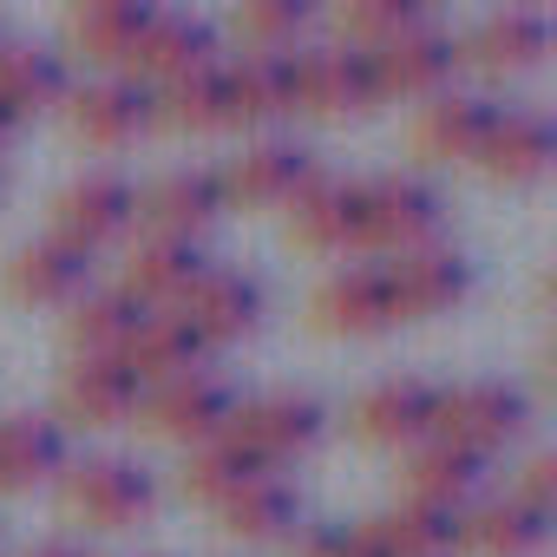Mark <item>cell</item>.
<instances>
[{"label": "cell", "mask_w": 557, "mask_h": 557, "mask_svg": "<svg viewBox=\"0 0 557 557\" xmlns=\"http://www.w3.org/2000/svg\"><path fill=\"white\" fill-rule=\"evenodd\" d=\"M60 498L79 524H99V531H132L158 511V479L151 466L125 459V453H99V459H79L60 472Z\"/></svg>", "instance_id": "obj_1"}, {"label": "cell", "mask_w": 557, "mask_h": 557, "mask_svg": "<svg viewBox=\"0 0 557 557\" xmlns=\"http://www.w3.org/2000/svg\"><path fill=\"white\" fill-rule=\"evenodd\" d=\"M322 433H329V407L315 394H302V387H275V394L236 400V413H230V440L243 453H256L269 472L302 459V453H315Z\"/></svg>", "instance_id": "obj_2"}, {"label": "cell", "mask_w": 557, "mask_h": 557, "mask_svg": "<svg viewBox=\"0 0 557 557\" xmlns=\"http://www.w3.org/2000/svg\"><path fill=\"white\" fill-rule=\"evenodd\" d=\"M531 426V400L511 381H466V387H440V413H433V440L466 446L479 459H492L498 446H511Z\"/></svg>", "instance_id": "obj_3"}, {"label": "cell", "mask_w": 557, "mask_h": 557, "mask_svg": "<svg viewBox=\"0 0 557 557\" xmlns=\"http://www.w3.org/2000/svg\"><path fill=\"white\" fill-rule=\"evenodd\" d=\"M132 223H138V184H132L125 171H112V164L79 171V177L53 197V236H66V243L86 249V256H99L106 243L132 236Z\"/></svg>", "instance_id": "obj_4"}, {"label": "cell", "mask_w": 557, "mask_h": 557, "mask_svg": "<svg viewBox=\"0 0 557 557\" xmlns=\"http://www.w3.org/2000/svg\"><path fill=\"white\" fill-rule=\"evenodd\" d=\"M230 413H236V387L223 374L197 368L164 387H145L138 426H151L158 440H177V446H210L216 433H230Z\"/></svg>", "instance_id": "obj_5"}, {"label": "cell", "mask_w": 557, "mask_h": 557, "mask_svg": "<svg viewBox=\"0 0 557 557\" xmlns=\"http://www.w3.org/2000/svg\"><path fill=\"white\" fill-rule=\"evenodd\" d=\"M309 315H315L322 335H342V342L387 335V329L400 322L387 262H342V269H329L322 289H315V302H309Z\"/></svg>", "instance_id": "obj_6"}, {"label": "cell", "mask_w": 557, "mask_h": 557, "mask_svg": "<svg viewBox=\"0 0 557 557\" xmlns=\"http://www.w3.org/2000/svg\"><path fill=\"white\" fill-rule=\"evenodd\" d=\"M296 106L315 119H361L381 106V79H374V53L335 40V47H309L296 53Z\"/></svg>", "instance_id": "obj_7"}, {"label": "cell", "mask_w": 557, "mask_h": 557, "mask_svg": "<svg viewBox=\"0 0 557 557\" xmlns=\"http://www.w3.org/2000/svg\"><path fill=\"white\" fill-rule=\"evenodd\" d=\"M440 230H446V197L426 177H413V171L368 177V249L413 256V249L440 243Z\"/></svg>", "instance_id": "obj_8"}, {"label": "cell", "mask_w": 557, "mask_h": 557, "mask_svg": "<svg viewBox=\"0 0 557 557\" xmlns=\"http://www.w3.org/2000/svg\"><path fill=\"white\" fill-rule=\"evenodd\" d=\"M315 171H322V158H315L309 145H296V138H262V145L236 151L230 171H216V177H223V197H230V203L289 210V203L315 184Z\"/></svg>", "instance_id": "obj_9"}, {"label": "cell", "mask_w": 557, "mask_h": 557, "mask_svg": "<svg viewBox=\"0 0 557 557\" xmlns=\"http://www.w3.org/2000/svg\"><path fill=\"white\" fill-rule=\"evenodd\" d=\"M296 243L322 256H361L368 249V177H335L315 171V184L289 203Z\"/></svg>", "instance_id": "obj_10"}, {"label": "cell", "mask_w": 557, "mask_h": 557, "mask_svg": "<svg viewBox=\"0 0 557 557\" xmlns=\"http://www.w3.org/2000/svg\"><path fill=\"white\" fill-rule=\"evenodd\" d=\"M145 407V381L125 368V355H73L60 374V426H125Z\"/></svg>", "instance_id": "obj_11"}, {"label": "cell", "mask_w": 557, "mask_h": 557, "mask_svg": "<svg viewBox=\"0 0 557 557\" xmlns=\"http://www.w3.org/2000/svg\"><path fill=\"white\" fill-rule=\"evenodd\" d=\"M66 99H73V132L86 145H99V151H125L158 125L151 86L138 73H106V79H92V86H79Z\"/></svg>", "instance_id": "obj_12"}, {"label": "cell", "mask_w": 557, "mask_h": 557, "mask_svg": "<svg viewBox=\"0 0 557 557\" xmlns=\"http://www.w3.org/2000/svg\"><path fill=\"white\" fill-rule=\"evenodd\" d=\"M223 210H230L223 177L203 171V164H177V171H164V177H151V184L138 190V223H145V236H184V243H197Z\"/></svg>", "instance_id": "obj_13"}, {"label": "cell", "mask_w": 557, "mask_h": 557, "mask_svg": "<svg viewBox=\"0 0 557 557\" xmlns=\"http://www.w3.org/2000/svg\"><path fill=\"white\" fill-rule=\"evenodd\" d=\"M433 413H440V387L420 381V374H387L374 381L361 400H355V433L368 446H394V453H413L420 440H433Z\"/></svg>", "instance_id": "obj_14"}, {"label": "cell", "mask_w": 557, "mask_h": 557, "mask_svg": "<svg viewBox=\"0 0 557 557\" xmlns=\"http://www.w3.org/2000/svg\"><path fill=\"white\" fill-rule=\"evenodd\" d=\"M459 34L420 21L413 34H400L394 47L374 53V79H381V99H440L453 92V73H459Z\"/></svg>", "instance_id": "obj_15"}, {"label": "cell", "mask_w": 557, "mask_h": 557, "mask_svg": "<svg viewBox=\"0 0 557 557\" xmlns=\"http://www.w3.org/2000/svg\"><path fill=\"white\" fill-rule=\"evenodd\" d=\"M177 315L203 335V348H230V342H249V335L262 329L269 296H262L256 275H243V269H216V262H210V275L184 296Z\"/></svg>", "instance_id": "obj_16"}, {"label": "cell", "mask_w": 557, "mask_h": 557, "mask_svg": "<svg viewBox=\"0 0 557 557\" xmlns=\"http://www.w3.org/2000/svg\"><path fill=\"white\" fill-rule=\"evenodd\" d=\"M92 289V256L73 249L66 236H34L8 262V296L27 309H73Z\"/></svg>", "instance_id": "obj_17"}, {"label": "cell", "mask_w": 557, "mask_h": 557, "mask_svg": "<svg viewBox=\"0 0 557 557\" xmlns=\"http://www.w3.org/2000/svg\"><path fill=\"white\" fill-rule=\"evenodd\" d=\"M505 106H492L485 92H440L420 106L413 119V151L433 158V164H479L492 125H498Z\"/></svg>", "instance_id": "obj_18"}, {"label": "cell", "mask_w": 557, "mask_h": 557, "mask_svg": "<svg viewBox=\"0 0 557 557\" xmlns=\"http://www.w3.org/2000/svg\"><path fill=\"white\" fill-rule=\"evenodd\" d=\"M210 275L203 243L184 236H138L132 262H125V296H138L145 309H184V296Z\"/></svg>", "instance_id": "obj_19"}, {"label": "cell", "mask_w": 557, "mask_h": 557, "mask_svg": "<svg viewBox=\"0 0 557 557\" xmlns=\"http://www.w3.org/2000/svg\"><path fill=\"white\" fill-rule=\"evenodd\" d=\"M387 283H394L400 322L407 315H446V309H459L472 296V262L453 243H426V249L387 262Z\"/></svg>", "instance_id": "obj_20"}, {"label": "cell", "mask_w": 557, "mask_h": 557, "mask_svg": "<svg viewBox=\"0 0 557 557\" xmlns=\"http://www.w3.org/2000/svg\"><path fill=\"white\" fill-rule=\"evenodd\" d=\"M459 53L485 73H531L550 53V14L544 8H492L472 27V40H459Z\"/></svg>", "instance_id": "obj_21"}, {"label": "cell", "mask_w": 557, "mask_h": 557, "mask_svg": "<svg viewBox=\"0 0 557 557\" xmlns=\"http://www.w3.org/2000/svg\"><path fill=\"white\" fill-rule=\"evenodd\" d=\"M550 164H557V125L544 112H531V106L498 112V125H492V138L479 151V171L492 184H537Z\"/></svg>", "instance_id": "obj_22"}, {"label": "cell", "mask_w": 557, "mask_h": 557, "mask_svg": "<svg viewBox=\"0 0 557 557\" xmlns=\"http://www.w3.org/2000/svg\"><path fill=\"white\" fill-rule=\"evenodd\" d=\"M66 472V426L53 413H8L0 420V492H34Z\"/></svg>", "instance_id": "obj_23"}, {"label": "cell", "mask_w": 557, "mask_h": 557, "mask_svg": "<svg viewBox=\"0 0 557 557\" xmlns=\"http://www.w3.org/2000/svg\"><path fill=\"white\" fill-rule=\"evenodd\" d=\"M230 125H275L296 112V53H236L223 60Z\"/></svg>", "instance_id": "obj_24"}, {"label": "cell", "mask_w": 557, "mask_h": 557, "mask_svg": "<svg viewBox=\"0 0 557 557\" xmlns=\"http://www.w3.org/2000/svg\"><path fill=\"white\" fill-rule=\"evenodd\" d=\"M216 60V27L203 21V14H151V27H145V40H138V79L145 86H164V79H184V73H197V66H210Z\"/></svg>", "instance_id": "obj_25"}, {"label": "cell", "mask_w": 557, "mask_h": 557, "mask_svg": "<svg viewBox=\"0 0 557 557\" xmlns=\"http://www.w3.org/2000/svg\"><path fill=\"white\" fill-rule=\"evenodd\" d=\"M203 361H210V348H203V335H197L177 309H151V315L138 322L132 348H125V368H132L145 387H164V381H177V374H197Z\"/></svg>", "instance_id": "obj_26"}, {"label": "cell", "mask_w": 557, "mask_h": 557, "mask_svg": "<svg viewBox=\"0 0 557 557\" xmlns=\"http://www.w3.org/2000/svg\"><path fill=\"white\" fill-rule=\"evenodd\" d=\"M544 544H550V518L518 505L511 492L485 498L459 518V550H472V557H537Z\"/></svg>", "instance_id": "obj_27"}, {"label": "cell", "mask_w": 557, "mask_h": 557, "mask_svg": "<svg viewBox=\"0 0 557 557\" xmlns=\"http://www.w3.org/2000/svg\"><path fill=\"white\" fill-rule=\"evenodd\" d=\"M151 14H158V8H145V0H86V8H73L66 34H73V47H79L92 66H112V73H119V66L138 60V40H145Z\"/></svg>", "instance_id": "obj_28"}, {"label": "cell", "mask_w": 557, "mask_h": 557, "mask_svg": "<svg viewBox=\"0 0 557 557\" xmlns=\"http://www.w3.org/2000/svg\"><path fill=\"white\" fill-rule=\"evenodd\" d=\"M66 92H73V79H66V60H60L53 47H34V40H0V106H8L14 119L53 112Z\"/></svg>", "instance_id": "obj_29"}, {"label": "cell", "mask_w": 557, "mask_h": 557, "mask_svg": "<svg viewBox=\"0 0 557 557\" xmlns=\"http://www.w3.org/2000/svg\"><path fill=\"white\" fill-rule=\"evenodd\" d=\"M459 518L453 505H433V498H400L394 511L368 518L381 550L387 557H459Z\"/></svg>", "instance_id": "obj_30"}, {"label": "cell", "mask_w": 557, "mask_h": 557, "mask_svg": "<svg viewBox=\"0 0 557 557\" xmlns=\"http://www.w3.org/2000/svg\"><path fill=\"white\" fill-rule=\"evenodd\" d=\"M216 518H223V531H230V537L275 544V537H289V531H296L302 498H296V485H289L283 472H262V479H249L236 498H223V505H216Z\"/></svg>", "instance_id": "obj_31"}, {"label": "cell", "mask_w": 557, "mask_h": 557, "mask_svg": "<svg viewBox=\"0 0 557 557\" xmlns=\"http://www.w3.org/2000/svg\"><path fill=\"white\" fill-rule=\"evenodd\" d=\"M145 315L151 309L138 296H125V289H86L66 309V342H73V355H125Z\"/></svg>", "instance_id": "obj_32"}, {"label": "cell", "mask_w": 557, "mask_h": 557, "mask_svg": "<svg viewBox=\"0 0 557 557\" xmlns=\"http://www.w3.org/2000/svg\"><path fill=\"white\" fill-rule=\"evenodd\" d=\"M485 485V459L466 453V446H446V440H420L407 453V498H433V505H453L466 511V498Z\"/></svg>", "instance_id": "obj_33"}, {"label": "cell", "mask_w": 557, "mask_h": 557, "mask_svg": "<svg viewBox=\"0 0 557 557\" xmlns=\"http://www.w3.org/2000/svg\"><path fill=\"white\" fill-rule=\"evenodd\" d=\"M151 106H158V119L177 125V132H223V125H230V79H223V60H210V66H197V73H184V79L151 86Z\"/></svg>", "instance_id": "obj_34"}, {"label": "cell", "mask_w": 557, "mask_h": 557, "mask_svg": "<svg viewBox=\"0 0 557 557\" xmlns=\"http://www.w3.org/2000/svg\"><path fill=\"white\" fill-rule=\"evenodd\" d=\"M262 472H269V466H262L256 453H243L230 433H216L210 446H190V453H184V492H190L197 505H210V511H216L223 498H236V492H243L249 479H262Z\"/></svg>", "instance_id": "obj_35"}, {"label": "cell", "mask_w": 557, "mask_h": 557, "mask_svg": "<svg viewBox=\"0 0 557 557\" xmlns=\"http://www.w3.org/2000/svg\"><path fill=\"white\" fill-rule=\"evenodd\" d=\"M420 21H433L420 0H355V8L342 14V34H348V47L381 53V47H394L400 34H413Z\"/></svg>", "instance_id": "obj_36"}, {"label": "cell", "mask_w": 557, "mask_h": 557, "mask_svg": "<svg viewBox=\"0 0 557 557\" xmlns=\"http://www.w3.org/2000/svg\"><path fill=\"white\" fill-rule=\"evenodd\" d=\"M315 27V8L309 0H256V8L236 14V34L249 40V53H289L296 34Z\"/></svg>", "instance_id": "obj_37"}, {"label": "cell", "mask_w": 557, "mask_h": 557, "mask_svg": "<svg viewBox=\"0 0 557 557\" xmlns=\"http://www.w3.org/2000/svg\"><path fill=\"white\" fill-rule=\"evenodd\" d=\"M302 557H387V550H381L374 524H322V531H309Z\"/></svg>", "instance_id": "obj_38"}, {"label": "cell", "mask_w": 557, "mask_h": 557, "mask_svg": "<svg viewBox=\"0 0 557 557\" xmlns=\"http://www.w3.org/2000/svg\"><path fill=\"white\" fill-rule=\"evenodd\" d=\"M511 498L550 518V511H557V453H531V459H524V479H518Z\"/></svg>", "instance_id": "obj_39"}, {"label": "cell", "mask_w": 557, "mask_h": 557, "mask_svg": "<svg viewBox=\"0 0 557 557\" xmlns=\"http://www.w3.org/2000/svg\"><path fill=\"white\" fill-rule=\"evenodd\" d=\"M21 557H92V550L73 544V537H47V544H34V550H21Z\"/></svg>", "instance_id": "obj_40"}, {"label": "cell", "mask_w": 557, "mask_h": 557, "mask_svg": "<svg viewBox=\"0 0 557 557\" xmlns=\"http://www.w3.org/2000/svg\"><path fill=\"white\" fill-rule=\"evenodd\" d=\"M14 132H21V119H14L8 106H0V151H8V138H14Z\"/></svg>", "instance_id": "obj_41"}]
</instances>
